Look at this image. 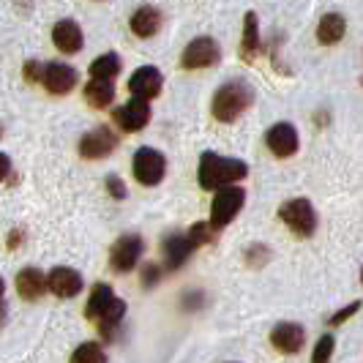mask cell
I'll list each match as a JSON object with an SVG mask.
<instances>
[{
  "instance_id": "obj_21",
  "label": "cell",
  "mask_w": 363,
  "mask_h": 363,
  "mask_svg": "<svg viewBox=\"0 0 363 363\" xmlns=\"http://www.w3.org/2000/svg\"><path fill=\"white\" fill-rule=\"evenodd\" d=\"M82 93H85V101L93 109H104L115 101V85H112V79H93L91 77V82L82 88Z\"/></svg>"
},
{
  "instance_id": "obj_11",
  "label": "cell",
  "mask_w": 363,
  "mask_h": 363,
  "mask_svg": "<svg viewBox=\"0 0 363 363\" xmlns=\"http://www.w3.org/2000/svg\"><path fill=\"white\" fill-rule=\"evenodd\" d=\"M145 252V240L140 235H123L115 240V246H112V255H109V265H112V271L118 273H128L137 262H140V257Z\"/></svg>"
},
{
  "instance_id": "obj_7",
  "label": "cell",
  "mask_w": 363,
  "mask_h": 363,
  "mask_svg": "<svg viewBox=\"0 0 363 363\" xmlns=\"http://www.w3.org/2000/svg\"><path fill=\"white\" fill-rule=\"evenodd\" d=\"M131 167H134V178L143 186H159L164 181V175H167V159L156 147H140L134 153Z\"/></svg>"
},
{
  "instance_id": "obj_29",
  "label": "cell",
  "mask_w": 363,
  "mask_h": 363,
  "mask_svg": "<svg viewBox=\"0 0 363 363\" xmlns=\"http://www.w3.org/2000/svg\"><path fill=\"white\" fill-rule=\"evenodd\" d=\"M358 306H361L358 301H355V303H350V306H347L345 311H339V314H336V317H333L330 323H333V325H339V323H345V320H347V317H350V314H352V311H358Z\"/></svg>"
},
{
  "instance_id": "obj_12",
  "label": "cell",
  "mask_w": 363,
  "mask_h": 363,
  "mask_svg": "<svg viewBox=\"0 0 363 363\" xmlns=\"http://www.w3.org/2000/svg\"><path fill=\"white\" fill-rule=\"evenodd\" d=\"M265 145H268V150H271L273 156L290 159V156L298 153V145H301L298 128L292 126V123H273L268 128V134H265Z\"/></svg>"
},
{
  "instance_id": "obj_19",
  "label": "cell",
  "mask_w": 363,
  "mask_h": 363,
  "mask_svg": "<svg viewBox=\"0 0 363 363\" xmlns=\"http://www.w3.org/2000/svg\"><path fill=\"white\" fill-rule=\"evenodd\" d=\"M347 33V19L342 14H336V11H330L325 17L317 22V41L320 44H325V47H333V44H339Z\"/></svg>"
},
{
  "instance_id": "obj_10",
  "label": "cell",
  "mask_w": 363,
  "mask_h": 363,
  "mask_svg": "<svg viewBox=\"0 0 363 363\" xmlns=\"http://www.w3.org/2000/svg\"><path fill=\"white\" fill-rule=\"evenodd\" d=\"M112 121H115V126L121 128V131H128V134L143 131L150 123V101L134 96L131 101L121 104V107L112 112Z\"/></svg>"
},
{
  "instance_id": "obj_26",
  "label": "cell",
  "mask_w": 363,
  "mask_h": 363,
  "mask_svg": "<svg viewBox=\"0 0 363 363\" xmlns=\"http://www.w3.org/2000/svg\"><path fill=\"white\" fill-rule=\"evenodd\" d=\"M333 336L330 333H323V339L317 342V347H314V355H311V363H328L330 361V355H333Z\"/></svg>"
},
{
  "instance_id": "obj_1",
  "label": "cell",
  "mask_w": 363,
  "mask_h": 363,
  "mask_svg": "<svg viewBox=\"0 0 363 363\" xmlns=\"http://www.w3.org/2000/svg\"><path fill=\"white\" fill-rule=\"evenodd\" d=\"M249 175V164L230 156H218L213 150H205L200 156V169H197V181L205 191H213L221 186L243 181Z\"/></svg>"
},
{
  "instance_id": "obj_17",
  "label": "cell",
  "mask_w": 363,
  "mask_h": 363,
  "mask_svg": "<svg viewBox=\"0 0 363 363\" xmlns=\"http://www.w3.org/2000/svg\"><path fill=\"white\" fill-rule=\"evenodd\" d=\"M162 25H164V17L156 6H140L131 14V19H128V28H131V33L137 38H153L162 30Z\"/></svg>"
},
{
  "instance_id": "obj_13",
  "label": "cell",
  "mask_w": 363,
  "mask_h": 363,
  "mask_svg": "<svg viewBox=\"0 0 363 363\" xmlns=\"http://www.w3.org/2000/svg\"><path fill=\"white\" fill-rule=\"evenodd\" d=\"M164 88V77L162 72L156 69V66H143V69H137V72L128 77V91L134 93L137 99H156Z\"/></svg>"
},
{
  "instance_id": "obj_31",
  "label": "cell",
  "mask_w": 363,
  "mask_h": 363,
  "mask_svg": "<svg viewBox=\"0 0 363 363\" xmlns=\"http://www.w3.org/2000/svg\"><path fill=\"white\" fill-rule=\"evenodd\" d=\"M143 284H153V281H156V279H159V273H156V265H145V268H143Z\"/></svg>"
},
{
  "instance_id": "obj_8",
  "label": "cell",
  "mask_w": 363,
  "mask_h": 363,
  "mask_svg": "<svg viewBox=\"0 0 363 363\" xmlns=\"http://www.w3.org/2000/svg\"><path fill=\"white\" fill-rule=\"evenodd\" d=\"M115 147H118V134L107 126H96V128H91L88 134H82L77 150H79L82 159L96 162V159H107Z\"/></svg>"
},
{
  "instance_id": "obj_22",
  "label": "cell",
  "mask_w": 363,
  "mask_h": 363,
  "mask_svg": "<svg viewBox=\"0 0 363 363\" xmlns=\"http://www.w3.org/2000/svg\"><path fill=\"white\" fill-rule=\"evenodd\" d=\"M259 25H257V14L255 11H246V19H243V41H240V57L243 60H257L259 55Z\"/></svg>"
},
{
  "instance_id": "obj_27",
  "label": "cell",
  "mask_w": 363,
  "mask_h": 363,
  "mask_svg": "<svg viewBox=\"0 0 363 363\" xmlns=\"http://www.w3.org/2000/svg\"><path fill=\"white\" fill-rule=\"evenodd\" d=\"M107 189H109V194H112L115 200H126V186H123V181H121L118 175H109Z\"/></svg>"
},
{
  "instance_id": "obj_23",
  "label": "cell",
  "mask_w": 363,
  "mask_h": 363,
  "mask_svg": "<svg viewBox=\"0 0 363 363\" xmlns=\"http://www.w3.org/2000/svg\"><path fill=\"white\" fill-rule=\"evenodd\" d=\"M121 74V57L115 52L99 55L91 63V77L93 79H115Z\"/></svg>"
},
{
  "instance_id": "obj_32",
  "label": "cell",
  "mask_w": 363,
  "mask_h": 363,
  "mask_svg": "<svg viewBox=\"0 0 363 363\" xmlns=\"http://www.w3.org/2000/svg\"><path fill=\"white\" fill-rule=\"evenodd\" d=\"M3 292H6V284H3V279H0V298H3Z\"/></svg>"
},
{
  "instance_id": "obj_25",
  "label": "cell",
  "mask_w": 363,
  "mask_h": 363,
  "mask_svg": "<svg viewBox=\"0 0 363 363\" xmlns=\"http://www.w3.org/2000/svg\"><path fill=\"white\" fill-rule=\"evenodd\" d=\"M72 363H107V358H104V350L96 342H85L74 350Z\"/></svg>"
},
{
  "instance_id": "obj_15",
  "label": "cell",
  "mask_w": 363,
  "mask_h": 363,
  "mask_svg": "<svg viewBox=\"0 0 363 363\" xmlns=\"http://www.w3.org/2000/svg\"><path fill=\"white\" fill-rule=\"evenodd\" d=\"M82 41H85V36H82V28L74 22V19H57L52 28V44L60 50L63 55H77L79 50H82Z\"/></svg>"
},
{
  "instance_id": "obj_30",
  "label": "cell",
  "mask_w": 363,
  "mask_h": 363,
  "mask_svg": "<svg viewBox=\"0 0 363 363\" xmlns=\"http://www.w3.org/2000/svg\"><path fill=\"white\" fill-rule=\"evenodd\" d=\"M9 175H11V159L6 153H0V183L6 181Z\"/></svg>"
},
{
  "instance_id": "obj_18",
  "label": "cell",
  "mask_w": 363,
  "mask_h": 363,
  "mask_svg": "<svg viewBox=\"0 0 363 363\" xmlns=\"http://www.w3.org/2000/svg\"><path fill=\"white\" fill-rule=\"evenodd\" d=\"M191 243L186 235H167L164 238V265L169 271H178L183 262L191 257Z\"/></svg>"
},
{
  "instance_id": "obj_9",
  "label": "cell",
  "mask_w": 363,
  "mask_h": 363,
  "mask_svg": "<svg viewBox=\"0 0 363 363\" xmlns=\"http://www.w3.org/2000/svg\"><path fill=\"white\" fill-rule=\"evenodd\" d=\"M77 79L79 74L77 69H72L69 63H60V60H50L41 66V85L52 96H66L77 88Z\"/></svg>"
},
{
  "instance_id": "obj_4",
  "label": "cell",
  "mask_w": 363,
  "mask_h": 363,
  "mask_svg": "<svg viewBox=\"0 0 363 363\" xmlns=\"http://www.w3.org/2000/svg\"><path fill=\"white\" fill-rule=\"evenodd\" d=\"M279 218L290 227L292 235H298V238H311L317 233V211H314V205H311L309 200H303V197L284 202V205L279 208Z\"/></svg>"
},
{
  "instance_id": "obj_2",
  "label": "cell",
  "mask_w": 363,
  "mask_h": 363,
  "mask_svg": "<svg viewBox=\"0 0 363 363\" xmlns=\"http://www.w3.org/2000/svg\"><path fill=\"white\" fill-rule=\"evenodd\" d=\"M252 104H255V88L246 79H230L213 93L211 112H213L218 123H233Z\"/></svg>"
},
{
  "instance_id": "obj_5",
  "label": "cell",
  "mask_w": 363,
  "mask_h": 363,
  "mask_svg": "<svg viewBox=\"0 0 363 363\" xmlns=\"http://www.w3.org/2000/svg\"><path fill=\"white\" fill-rule=\"evenodd\" d=\"M221 60V47L216 38L197 36L191 38L181 52V66L186 72H200V69H211Z\"/></svg>"
},
{
  "instance_id": "obj_14",
  "label": "cell",
  "mask_w": 363,
  "mask_h": 363,
  "mask_svg": "<svg viewBox=\"0 0 363 363\" xmlns=\"http://www.w3.org/2000/svg\"><path fill=\"white\" fill-rule=\"evenodd\" d=\"M303 342H306V330L298 323H279V325L271 330V345L284 352V355H295L303 350Z\"/></svg>"
},
{
  "instance_id": "obj_3",
  "label": "cell",
  "mask_w": 363,
  "mask_h": 363,
  "mask_svg": "<svg viewBox=\"0 0 363 363\" xmlns=\"http://www.w3.org/2000/svg\"><path fill=\"white\" fill-rule=\"evenodd\" d=\"M88 320H96L101 333L104 330H115L121 325L123 314H126V301H121L109 284H96L91 292V301H88Z\"/></svg>"
},
{
  "instance_id": "obj_20",
  "label": "cell",
  "mask_w": 363,
  "mask_h": 363,
  "mask_svg": "<svg viewBox=\"0 0 363 363\" xmlns=\"http://www.w3.org/2000/svg\"><path fill=\"white\" fill-rule=\"evenodd\" d=\"M47 290V279L41 276L38 268H22L17 273V292L19 298H25V301H38L41 295Z\"/></svg>"
},
{
  "instance_id": "obj_24",
  "label": "cell",
  "mask_w": 363,
  "mask_h": 363,
  "mask_svg": "<svg viewBox=\"0 0 363 363\" xmlns=\"http://www.w3.org/2000/svg\"><path fill=\"white\" fill-rule=\"evenodd\" d=\"M186 238H189L191 249H197L202 243H213L216 240V227L211 221H197V224H191V230H189Z\"/></svg>"
},
{
  "instance_id": "obj_28",
  "label": "cell",
  "mask_w": 363,
  "mask_h": 363,
  "mask_svg": "<svg viewBox=\"0 0 363 363\" xmlns=\"http://www.w3.org/2000/svg\"><path fill=\"white\" fill-rule=\"evenodd\" d=\"M25 77H28V82H41V63L28 60L25 63Z\"/></svg>"
},
{
  "instance_id": "obj_16",
  "label": "cell",
  "mask_w": 363,
  "mask_h": 363,
  "mask_svg": "<svg viewBox=\"0 0 363 363\" xmlns=\"http://www.w3.org/2000/svg\"><path fill=\"white\" fill-rule=\"evenodd\" d=\"M47 290L57 298H74L82 292V276L69 265H60L47 276Z\"/></svg>"
},
{
  "instance_id": "obj_6",
  "label": "cell",
  "mask_w": 363,
  "mask_h": 363,
  "mask_svg": "<svg viewBox=\"0 0 363 363\" xmlns=\"http://www.w3.org/2000/svg\"><path fill=\"white\" fill-rule=\"evenodd\" d=\"M243 202H246V191H243L240 186H235V183L221 186L218 194L213 197V202H211V224H213L216 230L227 227V224L240 213Z\"/></svg>"
}]
</instances>
